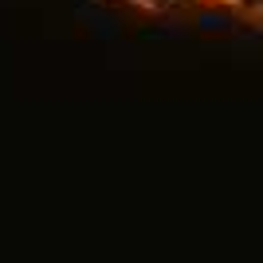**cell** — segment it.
I'll return each mask as SVG.
<instances>
[{"mask_svg":"<svg viewBox=\"0 0 263 263\" xmlns=\"http://www.w3.org/2000/svg\"><path fill=\"white\" fill-rule=\"evenodd\" d=\"M126 4H134V8H142V12H157V0H126Z\"/></svg>","mask_w":263,"mask_h":263,"instance_id":"6da1fadb","label":"cell"},{"mask_svg":"<svg viewBox=\"0 0 263 263\" xmlns=\"http://www.w3.org/2000/svg\"><path fill=\"white\" fill-rule=\"evenodd\" d=\"M197 4H220V8H240L243 0H197Z\"/></svg>","mask_w":263,"mask_h":263,"instance_id":"7a4b0ae2","label":"cell"}]
</instances>
